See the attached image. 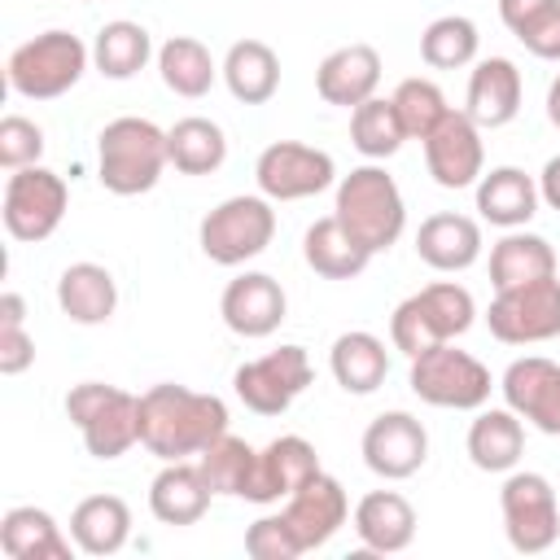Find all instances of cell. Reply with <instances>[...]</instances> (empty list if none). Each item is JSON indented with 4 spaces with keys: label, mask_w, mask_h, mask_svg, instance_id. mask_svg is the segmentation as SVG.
Returning a JSON list of instances; mask_svg holds the SVG:
<instances>
[{
    "label": "cell",
    "mask_w": 560,
    "mask_h": 560,
    "mask_svg": "<svg viewBox=\"0 0 560 560\" xmlns=\"http://www.w3.org/2000/svg\"><path fill=\"white\" fill-rule=\"evenodd\" d=\"M389 101L398 109V122H402L407 140H424L451 114V105H446V96H442V88L433 79H402Z\"/></svg>",
    "instance_id": "40"
},
{
    "label": "cell",
    "mask_w": 560,
    "mask_h": 560,
    "mask_svg": "<svg viewBox=\"0 0 560 560\" xmlns=\"http://www.w3.org/2000/svg\"><path fill=\"white\" fill-rule=\"evenodd\" d=\"M407 131L398 122V109L389 96H368L363 105L350 109V144L368 158V162H385L402 149Z\"/></svg>",
    "instance_id": "37"
},
{
    "label": "cell",
    "mask_w": 560,
    "mask_h": 560,
    "mask_svg": "<svg viewBox=\"0 0 560 560\" xmlns=\"http://www.w3.org/2000/svg\"><path fill=\"white\" fill-rule=\"evenodd\" d=\"M149 57H153V39H149V31H144L140 22H131V18L105 22V26L96 31V39H92V66H96L105 79H131V74H140V70L149 66Z\"/></svg>",
    "instance_id": "36"
},
{
    "label": "cell",
    "mask_w": 560,
    "mask_h": 560,
    "mask_svg": "<svg viewBox=\"0 0 560 560\" xmlns=\"http://www.w3.org/2000/svg\"><path fill=\"white\" fill-rule=\"evenodd\" d=\"M0 324H26V302H22V293H13V289L0 293Z\"/></svg>",
    "instance_id": "47"
},
{
    "label": "cell",
    "mask_w": 560,
    "mask_h": 560,
    "mask_svg": "<svg viewBox=\"0 0 560 560\" xmlns=\"http://www.w3.org/2000/svg\"><path fill=\"white\" fill-rule=\"evenodd\" d=\"M74 538L61 534L52 512L35 503H18L0 516V551L9 560H70Z\"/></svg>",
    "instance_id": "26"
},
{
    "label": "cell",
    "mask_w": 560,
    "mask_h": 560,
    "mask_svg": "<svg viewBox=\"0 0 560 560\" xmlns=\"http://www.w3.org/2000/svg\"><path fill=\"white\" fill-rule=\"evenodd\" d=\"M416 254L433 271H446V276L468 271L481 258V223L468 214H451V210L429 214L416 232Z\"/></svg>",
    "instance_id": "23"
},
{
    "label": "cell",
    "mask_w": 560,
    "mask_h": 560,
    "mask_svg": "<svg viewBox=\"0 0 560 560\" xmlns=\"http://www.w3.org/2000/svg\"><path fill=\"white\" fill-rule=\"evenodd\" d=\"M66 416L83 433L88 455L118 459L140 442V394L105 381H79L66 394Z\"/></svg>",
    "instance_id": "5"
},
{
    "label": "cell",
    "mask_w": 560,
    "mask_h": 560,
    "mask_svg": "<svg viewBox=\"0 0 560 560\" xmlns=\"http://www.w3.org/2000/svg\"><path fill=\"white\" fill-rule=\"evenodd\" d=\"M210 481L201 477V464L188 459H166L162 472L149 481V512L162 525H197L210 512Z\"/></svg>",
    "instance_id": "22"
},
{
    "label": "cell",
    "mask_w": 560,
    "mask_h": 560,
    "mask_svg": "<svg viewBox=\"0 0 560 560\" xmlns=\"http://www.w3.org/2000/svg\"><path fill=\"white\" fill-rule=\"evenodd\" d=\"M92 61V48L70 31H44L9 52V88L22 101H57L66 96Z\"/></svg>",
    "instance_id": "6"
},
{
    "label": "cell",
    "mask_w": 560,
    "mask_h": 560,
    "mask_svg": "<svg viewBox=\"0 0 560 560\" xmlns=\"http://www.w3.org/2000/svg\"><path fill=\"white\" fill-rule=\"evenodd\" d=\"M521 96H525V83H521V70L516 61L508 57H486L472 66L468 74V101H464V114L486 131L494 127H508L516 114H521Z\"/></svg>",
    "instance_id": "21"
},
{
    "label": "cell",
    "mask_w": 560,
    "mask_h": 560,
    "mask_svg": "<svg viewBox=\"0 0 560 560\" xmlns=\"http://www.w3.org/2000/svg\"><path fill=\"white\" fill-rule=\"evenodd\" d=\"M254 459H258V451L245 438H232V433H223L219 442H210L197 455L201 477L210 481V490L214 494H228V499H245V490L254 481Z\"/></svg>",
    "instance_id": "39"
},
{
    "label": "cell",
    "mask_w": 560,
    "mask_h": 560,
    "mask_svg": "<svg viewBox=\"0 0 560 560\" xmlns=\"http://www.w3.org/2000/svg\"><path fill=\"white\" fill-rule=\"evenodd\" d=\"M516 39H521L525 52H534L538 61H560V0H556L529 31H521Z\"/></svg>",
    "instance_id": "44"
},
{
    "label": "cell",
    "mask_w": 560,
    "mask_h": 560,
    "mask_svg": "<svg viewBox=\"0 0 560 560\" xmlns=\"http://www.w3.org/2000/svg\"><path fill=\"white\" fill-rule=\"evenodd\" d=\"M420 144H424V166L438 188H472L486 171L481 127L464 109H451Z\"/></svg>",
    "instance_id": "14"
},
{
    "label": "cell",
    "mask_w": 560,
    "mask_h": 560,
    "mask_svg": "<svg viewBox=\"0 0 560 560\" xmlns=\"http://www.w3.org/2000/svg\"><path fill=\"white\" fill-rule=\"evenodd\" d=\"M57 306L70 324H83V328H96L114 315L118 306V284L109 276V267L101 262H70L61 276H57Z\"/></svg>",
    "instance_id": "27"
},
{
    "label": "cell",
    "mask_w": 560,
    "mask_h": 560,
    "mask_svg": "<svg viewBox=\"0 0 560 560\" xmlns=\"http://www.w3.org/2000/svg\"><path fill=\"white\" fill-rule=\"evenodd\" d=\"M31 363H35V337L26 332V324H0V372L22 376Z\"/></svg>",
    "instance_id": "43"
},
{
    "label": "cell",
    "mask_w": 560,
    "mask_h": 560,
    "mask_svg": "<svg viewBox=\"0 0 560 560\" xmlns=\"http://www.w3.org/2000/svg\"><path fill=\"white\" fill-rule=\"evenodd\" d=\"M407 385L420 402L446 407V411H477L490 402V389H494L490 368L477 354L455 350V341H438V346L420 350L411 359Z\"/></svg>",
    "instance_id": "7"
},
{
    "label": "cell",
    "mask_w": 560,
    "mask_h": 560,
    "mask_svg": "<svg viewBox=\"0 0 560 560\" xmlns=\"http://www.w3.org/2000/svg\"><path fill=\"white\" fill-rule=\"evenodd\" d=\"M542 276H556V249H551L547 236L512 228V232H503V241L490 245V284H494V293L542 280Z\"/></svg>",
    "instance_id": "30"
},
{
    "label": "cell",
    "mask_w": 560,
    "mask_h": 560,
    "mask_svg": "<svg viewBox=\"0 0 560 560\" xmlns=\"http://www.w3.org/2000/svg\"><path fill=\"white\" fill-rule=\"evenodd\" d=\"M354 534L376 556H398L416 538V508L398 490H372L354 503Z\"/></svg>",
    "instance_id": "24"
},
{
    "label": "cell",
    "mask_w": 560,
    "mask_h": 560,
    "mask_svg": "<svg viewBox=\"0 0 560 560\" xmlns=\"http://www.w3.org/2000/svg\"><path fill=\"white\" fill-rule=\"evenodd\" d=\"M66 206H70L66 179L35 162V166H22V171L9 175L4 201H0V219H4V232L13 241L39 245V241H48L61 228Z\"/></svg>",
    "instance_id": "9"
},
{
    "label": "cell",
    "mask_w": 560,
    "mask_h": 560,
    "mask_svg": "<svg viewBox=\"0 0 560 560\" xmlns=\"http://www.w3.org/2000/svg\"><path fill=\"white\" fill-rule=\"evenodd\" d=\"M284 311H289V298L280 289L276 276L267 271H245L236 280H228L223 298H219V315L223 324L245 337V341H258V337H271L280 324H284Z\"/></svg>",
    "instance_id": "17"
},
{
    "label": "cell",
    "mask_w": 560,
    "mask_h": 560,
    "mask_svg": "<svg viewBox=\"0 0 560 560\" xmlns=\"http://www.w3.org/2000/svg\"><path fill=\"white\" fill-rule=\"evenodd\" d=\"M158 74H162V83H166L175 96L197 101V96H206V92L214 88V79H219L223 70L214 66V57H210V48H206L201 39H192V35H171V39L158 48Z\"/></svg>",
    "instance_id": "35"
},
{
    "label": "cell",
    "mask_w": 560,
    "mask_h": 560,
    "mask_svg": "<svg viewBox=\"0 0 560 560\" xmlns=\"http://www.w3.org/2000/svg\"><path fill=\"white\" fill-rule=\"evenodd\" d=\"M70 538L83 556H114L131 538V508L118 494H88L70 512Z\"/></svg>",
    "instance_id": "29"
},
{
    "label": "cell",
    "mask_w": 560,
    "mask_h": 560,
    "mask_svg": "<svg viewBox=\"0 0 560 560\" xmlns=\"http://www.w3.org/2000/svg\"><path fill=\"white\" fill-rule=\"evenodd\" d=\"M381 88V52L372 44H341L315 70V92L324 105L354 109Z\"/></svg>",
    "instance_id": "20"
},
{
    "label": "cell",
    "mask_w": 560,
    "mask_h": 560,
    "mask_svg": "<svg viewBox=\"0 0 560 560\" xmlns=\"http://www.w3.org/2000/svg\"><path fill=\"white\" fill-rule=\"evenodd\" d=\"M271 236H276V210H271V197L262 192H241L219 201L197 228L201 254L219 267H241L258 258L271 245Z\"/></svg>",
    "instance_id": "8"
},
{
    "label": "cell",
    "mask_w": 560,
    "mask_h": 560,
    "mask_svg": "<svg viewBox=\"0 0 560 560\" xmlns=\"http://www.w3.org/2000/svg\"><path fill=\"white\" fill-rule=\"evenodd\" d=\"M477 48H481V35H477V22L464 18V13H446V18H433L420 35V57L424 66L433 70H464L477 61Z\"/></svg>",
    "instance_id": "38"
},
{
    "label": "cell",
    "mask_w": 560,
    "mask_h": 560,
    "mask_svg": "<svg viewBox=\"0 0 560 560\" xmlns=\"http://www.w3.org/2000/svg\"><path fill=\"white\" fill-rule=\"evenodd\" d=\"M363 464L385 481H407L429 459V433L411 411H381L363 429Z\"/></svg>",
    "instance_id": "15"
},
{
    "label": "cell",
    "mask_w": 560,
    "mask_h": 560,
    "mask_svg": "<svg viewBox=\"0 0 560 560\" xmlns=\"http://www.w3.org/2000/svg\"><path fill=\"white\" fill-rule=\"evenodd\" d=\"M223 433H228V402L219 394H197L175 381H162L140 394V446L162 464L201 455Z\"/></svg>",
    "instance_id": "1"
},
{
    "label": "cell",
    "mask_w": 560,
    "mask_h": 560,
    "mask_svg": "<svg viewBox=\"0 0 560 560\" xmlns=\"http://www.w3.org/2000/svg\"><path fill=\"white\" fill-rule=\"evenodd\" d=\"M551 4H556V0H499V18H503V26H508L512 35H521V31H529Z\"/></svg>",
    "instance_id": "45"
},
{
    "label": "cell",
    "mask_w": 560,
    "mask_h": 560,
    "mask_svg": "<svg viewBox=\"0 0 560 560\" xmlns=\"http://www.w3.org/2000/svg\"><path fill=\"white\" fill-rule=\"evenodd\" d=\"M538 197H542L551 210H560V153L547 158V166L538 171Z\"/></svg>",
    "instance_id": "46"
},
{
    "label": "cell",
    "mask_w": 560,
    "mask_h": 560,
    "mask_svg": "<svg viewBox=\"0 0 560 560\" xmlns=\"http://www.w3.org/2000/svg\"><path fill=\"white\" fill-rule=\"evenodd\" d=\"M477 319V302L464 284L455 280H433L420 293L402 298L389 315V346L402 350L407 359H416L420 350L438 346V341H455L472 328Z\"/></svg>",
    "instance_id": "4"
},
{
    "label": "cell",
    "mask_w": 560,
    "mask_h": 560,
    "mask_svg": "<svg viewBox=\"0 0 560 560\" xmlns=\"http://www.w3.org/2000/svg\"><path fill=\"white\" fill-rule=\"evenodd\" d=\"M499 389H503V407H512L525 424L560 438V363L542 354L512 359Z\"/></svg>",
    "instance_id": "16"
},
{
    "label": "cell",
    "mask_w": 560,
    "mask_h": 560,
    "mask_svg": "<svg viewBox=\"0 0 560 560\" xmlns=\"http://www.w3.org/2000/svg\"><path fill=\"white\" fill-rule=\"evenodd\" d=\"M245 551H249L254 560H298V556H302V542H298V534L289 529L284 512H267V516H258V521L245 529Z\"/></svg>",
    "instance_id": "42"
},
{
    "label": "cell",
    "mask_w": 560,
    "mask_h": 560,
    "mask_svg": "<svg viewBox=\"0 0 560 560\" xmlns=\"http://www.w3.org/2000/svg\"><path fill=\"white\" fill-rule=\"evenodd\" d=\"M254 179H258V192L271 201H302V197L324 192L337 179V162H332V153H324L315 144L276 140L258 153Z\"/></svg>",
    "instance_id": "12"
},
{
    "label": "cell",
    "mask_w": 560,
    "mask_h": 560,
    "mask_svg": "<svg viewBox=\"0 0 560 560\" xmlns=\"http://www.w3.org/2000/svg\"><path fill=\"white\" fill-rule=\"evenodd\" d=\"M39 158H44L39 122H31L22 114H4L0 118V166L4 171H22V166H35Z\"/></svg>",
    "instance_id": "41"
},
{
    "label": "cell",
    "mask_w": 560,
    "mask_h": 560,
    "mask_svg": "<svg viewBox=\"0 0 560 560\" xmlns=\"http://www.w3.org/2000/svg\"><path fill=\"white\" fill-rule=\"evenodd\" d=\"M490 337L503 346H538L560 337V276H542L516 289H499L486 311Z\"/></svg>",
    "instance_id": "11"
},
{
    "label": "cell",
    "mask_w": 560,
    "mask_h": 560,
    "mask_svg": "<svg viewBox=\"0 0 560 560\" xmlns=\"http://www.w3.org/2000/svg\"><path fill=\"white\" fill-rule=\"evenodd\" d=\"M315 472H319V455L306 438H298V433L271 438L254 459V481H249L245 499L249 503H280L298 486H306Z\"/></svg>",
    "instance_id": "19"
},
{
    "label": "cell",
    "mask_w": 560,
    "mask_h": 560,
    "mask_svg": "<svg viewBox=\"0 0 560 560\" xmlns=\"http://www.w3.org/2000/svg\"><path fill=\"white\" fill-rule=\"evenodd\" d=\"M332 214L368 254H385L389 245H398V236L407 228V201H402L394 175L376 162L354 166L350 175L337 179Z\"/></svg>",
    "instance_id": "2"
},
{
    "label": "cell",
    "mask_w": 560,
    "mask_h": 560,
    "mask_svg": "<svg viewBox=\"0 0 560 560\" xmlns=\"http://www.w3.org/2000/svg\"><path fill=\"white\" fill-rule=\"evenodd\" d=\"M302 258H306V267H311L315 276H324V280H354V276L372 262V254L337 223V214H324V219H315V223L306 228V236H302Z\"/></svg>",
    "instance_id": "33"
},
{
    "label": "cell",
    "mask_w": 560,
    "mask_h": 560,
    "mask_svg": "<svg viewBox=\"0 0 560 560\" xmlns=\"http://www.w3.org/2000/svg\"><path fill=\"white\" fill-rule=\"evenodd\" d=\"M547 118H551V127H560V74L547 88Z\"/></svg>",
    "instance_id": "48"
},
{
    "label": "cell",
    "mask_w": 560,
    "mask_h": 560,
    "mask_svg": "<svg viewBox=\"0 0 560 560\" xmlns=\"http://www.w3.org/2000/svg\"><path fill=\"white\" fill-rule=\"evenodd\" d=\"M171 166L166 131L149 118L122 114L101 127L96 136V175L114 197H140L149 192L162 171Z\"/></svg>",
    "instance_id": "3"
},
{
    "label": "cell",
    "mask_w": 560,
    "mask_h": 560,
    "mask_svg": "<svg viewBox=\"0 0 560 560\" xmlns=\"http://www.w3.org/2000/svg\"><path fill=\"white\" fill-rule=\"evenodd\" d=\"M538 179L525 175L521 166H494V171H481L477 179V214L503 232L512 228H525L534 214H538Z\"/></svg>",
    "instance_id": "25"
},
{
    "label": "cell",
    "mask_w": 560,
    "mask_h": 560,
    "mask_svg": "<svg viewBox=\"0 0 560 560\" xmlns=\"http://www.w3.org/2000/svg\"><path fill=\"white\" fill-rule=\"evenodd\" d=\"M311 359H306V350L302 346H280V350H271V354H262V359H249V363H241L236 372H232V389H236V398L249 407V411H258V416H280V411H289L293 407V398L311 385Z\"/></svg>",
    "instance_id": "13"
},
{
    "label": "cell",
    "mask_w": 560,
    "mask_h": 560,
    "mask_svg": "<svg viewBox=\"0 0 560 560\" xmlns=\"http://www.w3.org/2000/svg\"><path fill=\"white\" fill-rule=\"evenodd\" d=\"M166 153L179 175H210L228 162V136L214 118L188 114L175 127H166Z\"/></svg>",
    "instance_id": "34"
},
{
    "label": "cell",
    "mask_w": 560,
    "mask_h": 560,
    "mask_svg": "<svg viewBox=\"0 0 560 560\" xmlns=\"http://www.w3.org/2000/svg\"><path fill=\"white\" fill-rule=\"evenodd\" d=\"M525 455V420L512 407H477L468 424V459L481 472H512Z\"/></svg>",
    "instance_id": "28"
},
{
    "label": "cell",
    "mask_w": 560,
    "mask_h": 560,
    "mask_svg": "<svg viewBox=\"0 0 560 560\" xmlns=\"http://www.w3.org/2000/svg\"><path fill=\"white\" fill-rule=\"evenodd\" d=\"M499 512H503V534H508L512 551L538 556V551L556 547L560 503L542 472H508V481L499 490Z\"/></svg>",
    "instance_id": "10"
},
{
    "label": "cell",
    "mask_w": 560,
    "mask_h": 560,
    "mask_svg": "<svg viewBox=\"0 0 560 560\" xmlns=\"http://www.w3.org/2000/svg\"><path fill=\"white\" fill-rule=\"evenodd\" d=\"M328 372L346 394H372L389 376V350L376 332H363V328L341 332L328 350Z\"/></svg>",
    "instance_id": "31"
},
{
    "label": "cell",
    "mask_w": 560,
    "mask_h": 560,
    "mask_svg": "<svg viewBox=\"0 0 560 560\" xmlns=\"http://www.w3.org/2000/svg\"><path fill=\"white\" fill-rule=\"evenodd\" d=\"M280 512H284V521H289V529L298 534L302 556H306V551H319L324 542H332V534H337V529L346 525V516H350V499H346L341 481L319 468L306 486H298V490L284 499Z\"/></svg>",
    "instance_id": "18"
},
{
    "label": "cell",
    "mask_w": 560,
    "mask_h": 560,
    "mask_svg": "<svg viewBox=\"0 0 560 560\" xmlns=\"http://www.w3.org/2000/svg\"><path fill=\"white\" fill-rule=\"evenodd\" d=\"M219 70L241 105H267L280 92V57L262 39H236Z\"/></svg>",
    "instance_id": "32"
}]
</instances>
